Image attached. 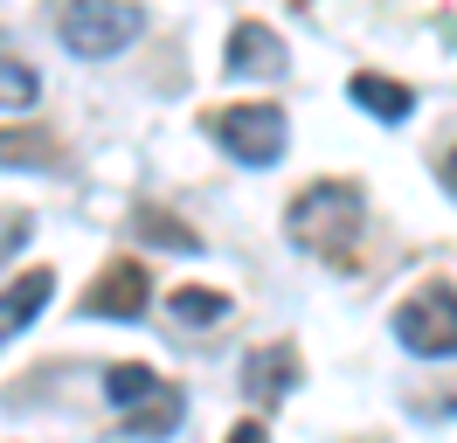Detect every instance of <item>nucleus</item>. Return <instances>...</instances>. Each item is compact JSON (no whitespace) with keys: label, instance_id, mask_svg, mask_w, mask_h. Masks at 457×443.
<instances>
[{"label":"nucleus","instance_id":"9d476101","mask_svg":"<svg viewBox=\"0 0 457 443\" xmlns=\"http://www.w3.org/2000/svg\"><path fill=\"white\" fill-rule=\"evenodd\" d=\"M62 160V146H56V132L49 125H7L0 132V166H56Z\"/></svg>","mask_w":457,"mask_h":443},{"label":"nucleus","instance_id":"6e6552de","mask_svg":"<svg viewBox=\"0 0 457 443\" xmlns=\"http://www.w3.org/2000/svg\"><path fill=\"white\" fill-rule=\"evenodd\" d=\"M346 97H353L361 111H374L381 125H402V118H409V104H416V90H409V83H395V77H381V70H353Z\"/></svg>","mask_w":457,"mask_h":443},{"label":"nucleus","instance_id":"0eeeda50","mask_svg":"<svg viewBox=\"0 0 457 443\" xmlns=\"http://www.w3.org/2000/svg\"><path fill=\"white\" fill-rule=\"evenodd\" d=\"M285 70V42L263 21H236L228 28V77H278Z\"/></svg>","mask_w":457,"mask_h":443},{"label":"nucleus","instance_id":"9b49d317","mask_svg":"<svg viewBox=\"0 0 457 443\" xmlns=\"http://www.w3.org/2000/svg\"><path fill=\"white\" fill-rule=\"evenodd\" d=\"M104 395H112L118 409H145V402L160 395V374H153V367H139V360H125V367H112V374H104Z\"/></svg>","mask_w":457,"mask_h":443},{"label":"nucleus","instance_id":"f257e3e1","mask_svg":"<svg viewBox=\"0 0 457 443\" xmlns=\"http://www.w3.org/2000/svg\"><path fill=\"white\" fill-rule=\"evenodd\" d=\"M291 243L326 256V263H353V243H361V229H368V208H361V188L353 180H312V188L291 201Z\"/></svg>","mask_w":457,"mask_h":443},{"label":"nucleus","instance_id":"4468645a","mask_svg":"<svg viewBox=\"0 0 457 443\" xmlns=\"http://www.w3.org/2000/svg\"><path fill=\"white\" fill-rule=\"evenodd\" d=\"M173 319H195V326L228 319V298H222V291H173Z\"/></svg>","mask_w":457,"mask_h":443},{"label":"nucleus","instance_id":"1a4fd4ad","mask_svg":"<svg viewBox=\"0 0 457 443\" xmlns=\"http://www.w3.org/2000/svg\"><path fill=\"white\" fill-rule=\"evenodd\" d=\"M49 291H56V284H49V271H21V277H14V284L0 291V339L29 332V319L49 305Z\"/></svg>","mask_w":457,"mask_h":443},{"label":"nucleus","instance_id":"f03ea898","mask_svg":"<svg viewBox=\"0 0 457 443\" xmlns=\"http://www.w3.org/2000/svg\"><path fill=\"white\" fill-rule=\"evenodd\" d=\"M56 28H62V42H70V55L104 63V55H118L125 42L145 35V7L139 0H62Z\"/></svg>","mask_w":457,"mask_h":443},{"label":"nucleus","instance_id":"f8f14e48","mask_svg":"<svg viewBox=\"0 0 457 443\" xmlns=\"http://www.w3.org/2000/svg\"><path fill=\"white\" fill-rule=\"evenodd\" d=\"M132 229H139L145 243H160V249H201V236H195L180 215H167V208H139V215H132Z\"/></svg>","mask_w":457,"mask_h":443},{"label":"nucleus","instance_id":"dca6fc26","mask_svg":"<svg viewBox=\"0 0 457 443\" xmlns=\"http://www.w3.org/2000/svg\"><path fill=\"white\" fill-rule=\"evenodd\" d=\"M222 443H270V437H263V422H236Z\"/></svg>","mask_w":457,"mask_h":443},{"label":"nucleus","instance_id":"20e7f679","mask_svg":"<svg viewBox=\"0 0 457 443\" xmlns=\"http://www.w3.org/2000/svg\"><path fill=\"white\" fill-rule=\"evenodd\" d=\"M208 132L222 138L243 166H270L285 153L291 125H285V104H222V111H208Z\"/></svg>","mask_w":457,"mask_h":443},{"label":"nucleus","instance_id":"39448f33","mask_svg":"<svg viewBox=\"0 0 457 443\" xmlns=\"http://www.w3.org/2000/svg\"><path fill=\"white\" fill-rule=\"evenodd\" d=\"M145 305H153V277H145V263H132V256L104 263L97 284L84 291V312H90V319H139Z\"/></svg>","mask_w":457,"mask_h":443},{"label":"nucleus","instance_id":"ddd939ff","mask_svg":"<svg viewBox=\"0 0 457 443\" xmlns=\"http://www.w3.org/2000/svg\"><path fill=\"white\" fill-rule=\"evenodd\" d=\"M35 104V70L0 42V111H29Z\"/></svg>","mask_w":457,"mask_h":443},{"label":"nucleus","instance_id":"7ed1b4c3","mask_svg":"<svg viewBox=\"0 0 457 443\" xmlns=\"http://www.w3.org/2000/svg\"><path fill=\"white\" fill-rule=\"evenodd\" d=\"M395 339H402L416 360L457 354V291L444 284V277H423V284L395 305Z\"/></svg>","mask_w":457,"mask_h":443},{"label":"nucleus","instance_id":"a211bd4d","mask_svg":"<svg viewBox=\"0 0 457 443\" xmlns=\"http://www.w3.org/2000/svg\"><path fill=\"white\" fill-rule=\"evenodd\" d=\"M444 409H451V415H457V388H451V395H444Z\"/></svg>","mask_w":457,"mask_h":443},{"label":"nucleus","instance_id":"2eb2a0df","mask_svg":"<svg viewBox=\"0 0 457 443\" xmlns=\"http://www.w3.org/2000/svg\"><path fill=\"white\" fill-rule=\"evenodd\" d=\"M173 422H180V395H173V388H160V402H153V409H139L125 430H132V437H160V430H173Z\"/></svg>","mask_w":457,"mask_h":443},{"label":"nucleus","instance_id":"f3484780","mask_svg":"<svg viewBox=\"0 0 457 443\" xmlns=\"http://www.w3.org/2000/svg\"><path fill=\"white\" fill-rule=\"evenodd\" d=\"M444 188L457 194V146H451V153H444Z\"/></svg>","mask_w":457,"mask_h":443},{"label":"nucleus","instance_id":"423d86ee","mask_svg":"<svg viewBox=\"0 0 457 443\" xmlns=\"http://www.w3.org/2000/svg\"><path fill=\"white\" fill-rule=\"evenodd\" d=\"M298 374H305V367H298V347H285V339H278V347H257V354L243 360V395L270 409V402H285L291 388H298Z\"/></svg>","mask_w":457,"mask_h":443}]
</instances>
